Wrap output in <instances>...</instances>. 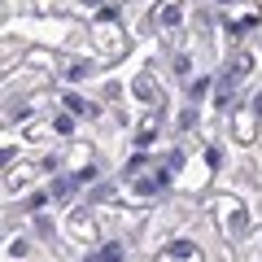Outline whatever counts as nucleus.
<instances>
[{
  "label": "nucleus",
  "instance_id": "11",
  "mask_svg": "<svg viewBox=\"0 0 262 262\" xmlns=\"http://www.w3.org/2000/svg\"><path fill=\"white\" fill-rule=\"evenodd\" d=\"M153 131H158V127H153V122H144V127H140V131H136V144H140V149H144V144H149V140H153Z\"/></svg>",
  "mask_w": 262,
  "mask_h": 262
},
{
  "label": "nucleus",
  "instance_id": "12",
  "mask_svg": "<svg viewBox=\"0 0 262 262\" xmlns=\"http://www.w3.org/2000/svg\"><path fill=\"white\" fill-rule=\"evenodd\" d=\"M253 110H258V114H262V92H258V96H253Z\"/></svg>",
  "mask_w": 262,
  "mask_h": 262
},
{
  "label": "nucleus",
  "instance_id": "4",
  "mask_svg": "<svg viewBox=\"0 0 262 262\" xmlns=\"http://www.w3.org/2000/svg\"><path fill=\"white\" fill-rule=\"evenodd\" d=\"M245 227H249L245 206H232V210H227V232H232V236H245Z\"/></svg>",
  "mask_w": 262,
  "mask_h": 262
},
{
  "label": "nucleus",
  "instance_id": "9",
  "mask_svg": "<svg viewBox=\"0 0 262 262\" xmlns=\"http://www.w3.org/2000/svg\"><path fill=\"white\" fill-rule=\"evenodd\" d=\"M88 262H122V245H105L96 258H88Z\"/></svg>",
  "mask_w": 262,
  "mask_h": 262
},
{
  "label": "nucleus",
  "instance_id": "3",
  "mask_svg": "<svg viewBox=\"0 0 262 262\" xmlns=\"http://www.w3.org/2000/svg\"><path fill=\"white\" fill-rule=\"evenodd\" d=\"M179 18H184L179 0H162V9H158V22H162V27H179Z\"/></svg>",
  "mask_w": 262,
  "mask_h": 262
},
{
  "label": "nucleus",
  "instance_id": "2",
  "mask_svg": "<svg viewBox=\"0 0 262 262\" xmlns=\"http://www.w3.org/2000/svg\"><path fill=\"white\" fill-rule=\"evenodd\" d=\"M61 105H66V110H75L79 118H96V105H92V101H83V96H75V92H66V96H61Z\"/></svg>",
  "mask_w": 262,
  "mask_h": 262
},
{
  "label": "nucleus",
  "instance_id": "7",
  "mask_svg": "<svg viewBox=\"0 0 262 262\" xmlns=\"http://www.w3.org/2000/svg\"><path fill=\"white\" fill-rule=\"evenodd\" d=\"M75 184H79V179H57V184L48 188V192H53L57 201H70V196H75Z\"/></svg>",
  "mask_w": 262,
  "mask_h": 262
},
{
  "label": "nucleus",
  "instance_id": "6",
  "mask_svg": "<svg viewBox=\"0 0 262 262\" xmlns=\"http://www.w3.org/2000/svg\"><path fill=\"white\" fill-rule=\"evenodd\" d=\"M131 92L140 96V101H158V88L149 83V75H140V79H136V83H131Z\"/></svg>",
  "mask_w": 262,
  "mask_h": 262
},
{
  "label": "nucleus",
  "instance_id": "1",
  "mask_svg": "<svg viewBox=\"0 0 262 262\" xmlns=\"http://www.w3.org/2000/svg\"><path fill=\"white\" fill-rule=\"evenodd\" d=\"M166 184H170V170H158V175L136 179V184H131V192H136V196H158V192H166Z\"/></svg>",
  "mask_w": 262,
  "mask_h": 262
},
{
  "label": "nucleus",
  "instance_id": "8",
  "mask_svg": "<svg viewBox=\"0 0 262 262\" xmlns=\"http://www.w3.org/2000/svg\"><path fill=\"white\" fill-rule=\"evenodd\" d=\"M249 70H253V57H249V53H236V61H232V75H236V79H245Z\"/></svg>",
  "mask_w": 262,
  "mask_h": 262
},
{
  "label": "nucleus",
  "instance_id": "10",
  "mask_svg": "<svg viewBox=\"0 0 262 262\" xmlns=\"http://www.w3.org/2000/svg\"><path fill=\"white\" fill-rule=\"evenodd\" d=\"M188 96H192V101H206L210 96V79H196V83L188 88Z\"/></svg>",
  "mask_w": 262,
  "mask_h": 262
},
{
  "label": "nucleus",
  "instance_id": "5",
  "mask_svg": "<svg viewBox=\"0 0 262 262\" xmlns=\"http://www.w3.org/2000/svg\"><path fill=\"white\" fill-rule=\"evenodd\" d=\"M61 75L66 79H83V75H92V61H75V57H66V61H61Z\"/></svg>",
  "mask_w": 262,
  "mask_h": 262
}]
</instances>
